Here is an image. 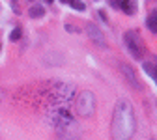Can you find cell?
Instances as JSON below:
<instances>
[{
    "mask_svg": "<svg viewBox=\"0 0 157 140\" xmlns=\"http://www.w3.org/2000/svg\"><path fill=\"white\" fill-rule=\"evenodd\" d=\"M124 39H125V47H127V51L131 52V56H133V58H140L142 52H144V47H142V43H140L139 34H136V32H125Z\"/></svg>",
    "mask_w": 157,
    "mask_h": 140,
    "instance_id": "1",
    "label": "cell"
},
{
    "mask_svg": "<svg viewBox=\"0 0 157 140\" xmlns=\"http://www.w3.org/2000/svg\"><path fill=\"white\" fill-rule=\"evenodd\" d=\"M122 69H124V73H125V77L129 78V81L133 82V86L136 88V90H140V82H139V78L135 77V73H133V69L131 67H127V66H122Z\"/></svg>",
    "mask_w": 157,
    "mask_h": 140,
    "instance_id": "2",
    "label": "cell"
},
{
    "mask_svg": "<svg viewBox=\"0 0 157 140\" xmlns=\"http://www.w3.org/2000/svg\"><path fill=\"white\" fill-rule=\"evenodd\" d=\"M88 32H90V36L94 37V41H95V43H101V45H105V43H103V36H101V32H97L94 25H88Z\"/></svg>",
    "mask_w": 157,
    "mask_h": 140,
    "instance_id": "3",
    "label": "cell"
},
{
    "mask_svg": "<svg viewBox=\"0 0 157 140\" xmlns=\"http://www.w3.org/2000/svg\"><path fill=\"white\" fill-rule=\"evenodd\" d=\"M28 15H30L32 19L43 17V15H45V9H43V6H32V8H30V11H28Z\"/></svg>",
    "mask_w": 157,
    "mask_h": 140,
    "instance_id": "4",
    "label": "cell"
},
{
    "mask_svg": "<svg viewBox=\"0 0 157 140\" xmlns=\"http://www.w3.org/2000/svg\"><path fill=\"white\" fill-rule=\"evenodd\" d=\"M146 25H148V28H150L151 32H155V34H157V11H153V13L148 17Z\"/></svg>",
    "mask_w": 157,
    "mask_h": 140,
    "instance_id": "5",
    "label": "cell"
},
{
    "mask_svg": "<svg viewBox=\"0 0 157 140\" xmlns=\"http://www.w3.org/2000/svg\"><path fill=\"white\" fill-rule=\"evenodd\" d=\"M142 67H144V71H146V73H148V75H150V77L153 78V81H155V84H157V69H155V67H153V66H151L150 62H146V64H144Z\"/></svg>",
    "mask_w": 157,
    "mask_h": 140,
    "instance_id": "6",
    "label": "cell"
},
{
    "mask_svg": "<svg viewBox=\"0 0 157 140\" xmlns=\"http://www.w3.org/2000/svg\"><path fill=\"white\" fill-rule=\"evenodd\" d=\"M125 13H135V8H136V4L133 2V0H131V2H127V0H124V2H122V6H120Z\"/></svg>",
    "mask_w": 157,
    "mask_h": 140,
    "instance_id": "7",
    "label": "cell"
},
{
    "mask_svg": "<svg viewBox=\"0 0 157 140\" xmlns=\"http://www.w3.org/2000/svg\"><path fill=\"white\" fill-rule=\"evenodd\" d=\"M21 36H23V30L21 28H13V32L10 34V41H19V39H21Z\"/></svg>",
    "mask_w": 157,
    "mask_h": 140,
    "instance_id": "8",
    "label": "cell"
},
{
    "mask_svg": "<svg viewBox=\"0 0 157 140\" xmlns=\"http://www.w3.org/2000/svg\"><path fill=\"white\" fill-rule=\"evenodd\" d=\"M69 6H71V8H75V9H81V11L86 8V6H84V2H81V0H69Z\"/></svg>",
    "mask_w": 157,
    "mask_h": 140,
    "instance_id": "9",
    "label": "cell"
},
{
    "mask_svg": "<svg viewBox=\"0 0 157 140\" xmlns=\"http://www.w3.org/2000/svg\"><path fill=\"white\" fill-rule=\"evenodd\" d=\"M112 6H122V0H110Z\"/></svg>",
    "mask_w": 157,
    "mask_h": 140,
    "instance_id": "10",
    "label": "cell"
},
{
    "mask_svg": "<svg viewBox=\"0 0 157 140\" xmlns=\"http://www.w3.org/2000/svg\"><path fill=\"white\" fill-rule=\"evenodd\" d=\"M62 2H66V4H67V2H69V0H62Z\"/></svg>",
    "mask_w": 157,
    "mask_h": 140,
    "instance_id": "11",
    "label": "cell"
},
{
    "mask_svg": "<svg viewBox=\"0 0 157 140\" xmlns=\"http://www.w3.org/2000/svg\"><path fill=\"white\" fill-rule=\"evenodd\" d=\"M47 2H54V0H47Z\"/></svg>",
    "mask_w": 157,
    "mask_h": 140,
    "instance_id": "12",
    "label": "cell"
}]
</instances>
